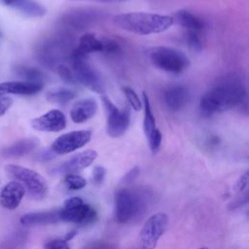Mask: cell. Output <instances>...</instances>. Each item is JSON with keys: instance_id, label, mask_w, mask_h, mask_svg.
Wrapping results in <instances>:
<instances>
[{"instance_id": "obj_1", "label": "cell", "mask_w": 249, "mask_h": 249, "mask_svg": "<svg viewBox=\"0 0 249 249\" xmlns=\"http://www.w3.org/2000/svg\"><path fill=\"white\" fill-rule=\"evenodd\" d=\"M246 100V88L235 76H228L217 82L200 98L199 110L202 116L210 117L241 105Z\"/></svg>"}, {"instance_id": "obj_2", "label": "cell", "mask_w": 249, "mask_h": 249, "mask_svg": "<svg viewBox=\"0 0 249 249\" xmlns=\"http://www.w3.org/2000/svg\"><path fill=\"white\" fill-rule=\"evenodd\" d=\"M113 21L119 28L138 35L161 33L174 23L173 17L145 12L120 14L113 18Z\"/></svg>"}, {"instance_id": "obj_3", "label": "cell", "mask_w": 249, "mask_h": 249, "mask_svg": "<svg viewBox=\"0 0 249 249\" xmlns=\"http://www.w3.org/2000/svg\"><path fill=\"white\" fill-rule=\"evenodd\" d=\"M149 57L156 68L171 74H180L191 64L183 52L165 46L153 48L149 53Z\"/></svg>"}, {"instance_id": "obj_4", "label": "cell", "mask_w": 249, "mask_h": 249, "mask_svg": "<svg viewBox=\"0 0 249 249\" xmlns=\"http://www.w3.org/2000/svg\"><path fill=\"white\" fill-rule=\"evenodd\" d=\"M7 175L19 182L27 192L28 196L33 199H42L47 196L48 185L44 177L33 169L17 165L7 164L5 166Z\"/></svg>"}, {"instance_id": "obj_5", "label": "cell", "mask_w": 249, "mask_h": 249, "mask_svg": "<svg viewBox=\"0 0 249 249\" xmlns=\"http://www.w3.org/2000/svg\"><path fill=\"white\" fill-rule=\"evenodd\" d=\"M71 69L78 81L88 89L97 93L103 92V83L96 70L87 61L86 55L81 53L77 49L73 50L70 54Z\"/></svg>"}, {"instance_id": "obj_6", "label": "cell", "mask_w": 249, "mask_h": 249, "mask_svg": "<svg viewBox=\"0 0 249 249\" xmlns=\"http://www.w3.org/2000/svg\"><path fill=\"white\" fill-rule=\"evenodd\" d=\"M167 223L168 216L162 212L156 213L148 218L139 232L137 246L133 249H155L165 231Z\"/></svg>"}, {"instance_id": "obj_7", "label": "cell", "mask_w": 249, "mask_h": 249, "mask_svg": "<svg viewBox=\"0 0 249 249\" xmlns=\"http://www.w3.org/2000/svg\"><path fill=\"white\" fill-rule=\"evenodd\" d=\"M115 202L116 219L121 224L127 223L138 216L144 205L139 194L127 189H122L117 192Z\"/></svg>"}, {"instance_id": "obj_8", "label": "cell", "mask_w": 249, "mask_h": 249, "mask_svg": "<svg viewBox=\"0 0 249 249\" xmlns=\"http://www.w3.org/2000/svg\"><path fill=\"white\" fill-rule=\"evenodd\" d=\"M59 213L60 221L79 225L89 224L96 217L95 210L79 196H71L65 199Z\"/></svg>"}, {"instance_id": "obj_9", "label": "cell", "mask_w": 249, "mask_h": 249, "mask_svg": "<svg viewBox=\"0 0 249 249\" xmlns=\"http://www.w3.org/2000/svg\"><path fill=\"white\" fill-rule=\"evenodd\" d=\"M102 102L106 111V131L110 137L122 136L130 124V110L128 107L119 109L109 97L102 96Z\"/></svg>"}, {"instance_id": "obj_10", "label": "cell", "mask_w": 249, "mask_h": 249, "mask_svg": "<svg viewBox=\"0 0 249 249\" xmlns=\"http://www.w3.org/2000/svg\"><path fill=\"white\" fill-rule=\"evenodd\" d=\"M91 138L90 130H73L58 136L52 144L53 154L64 155L84 147Z\"/></svg>"}, {"instance_id": "obj_11", "label": "cell", "mask_w": 249, "mask_h": 249, "mask_svg": "<svg viewBox=\"0 0 249 249\" xmlns=\"http://www.w3.org/2000/svg\"><path fill=\"white\" fill-rule=\"evenodd\" d=\"M143 97V108H144V118H143V130L147 138L150 150L152 153L156 154L160 147L162 135L160 129L156 125V119L153 114L149 96L145 91L142 92Z\"/></svg>"}, {"instance_id": "obj_12", "label": "cell", "mask_w": 249, "mask_h": 249, "mask_svg": "<svg viewBox=\"0 0 249 249\" xmlns=\"http://www.w3.org/2000/svg\"><path fill=\"white\" fill-rule=\"evenodd\" d=\"M33 129L43 132H58L66 126V117L58 109H52L34 118L30 123Z\"/></svg>"}, {"instance_id": "obj_13", "label": "cell", "mask_w": 249, "mask_h": 249, "mask_svg": "<svg viewBox=\"0 0 249 249\" xmlns=\"http://www.w3.org/2000/svg\"><path fill=\"white\" fill-rule=\"evenodd\" d=\"M97 158V153L94 150H86L71 157L68 160L61 163L55 168L58 173H74L89 166Z\"/></svg>"}, {"instance_id": "obj_14", "label": "cell", "mask_w": 249, "mask_h": 249, "mask_svg": "<svg viewBox=\"0 0 249 249\" xmlns=\"http://www.w3.org/2000/svg\"><path fill=\"white\" fill-rule=\"evenodd\" d=\"M24 187L18 181H10L0 192V204L8 210L16 209L25 195Z\"/></svg>"}, {"instance_id": "obj_15", "label": "cell", "mask_w": 249, "mask_h": 249, "mask_svg": "<svg viewBox=\"0 0 249 249\" xmlns=\"http://www.w3.org/2000/svg\"><path fill=\"white\" fill-rule=\"evenodd\" d=\"M97 108V101L91 96L79 99L70 110L71 120L75 124L86 123L95 115Z\"/></svg>"}, {"instance_id": "obj_16", "label": "cell", "mask_w": 249, "mask_h": 249, "mask_svg": "<svg viewBox=\"0 0 249 249\" xmlns=\"http://www.w3.org/2000/svg\"><path fill=\"white\" fill-rule=\"evenodd\" d=\"M44 88V84L27 81H14L0 83V94H19L33 95L38 93Z\"/></svg>"}, {"instance_id": "obj_17", "label": "cell", "mask_w": 249, "mask_h": 249, "mask_svg": "<svg viewBox=\"0 0 249 249\" xmlns=\"http://www.w3.org/2000/svg\"><path fill=\"white\" fill-rule=\"evenodd\" d=\"M166 107L171 112H178L188 102L189 91L185 86L174 85L169 87L163 94Z\"/></svg>"}, {"instance_id": "obj_18", "label": "cell", "mask_w": 249, "mask_h": 249, "mask_svg": "<svg viewBox=\"0 0 249 249\" xmlns=\"http://www.w3.org/2000/svg\"><path fill=\"white\" fill-rule=\"evenodd\" d=\"M60 221V213L58 210L52 211H41L26 213L20 217V224L26 227L32 226H43L54 224Z\"/></svg>"}, {"instance_id": "obj_19", "label": "cell", "mask_w": 249, "mask_h": 249, "mask_svg": "<svg viewBox=\"0 0 249 249\" xmlns=\"http://www.w3.org/2000/svg\"><path fill=\"white\" fill-rule=\"evenodd\" d=\"M6 6L12 7L26 17L42 18L47 14V9L34 0H1Z\"/></svg>"}, {"instance_id": "obj_20", "label": "cell", "mask_w": 249, "mask_h": 249, "mask_svg": "<svg viewBox=\"0 0 249 249\" xmlns=\"http://www.w3.org/2000/svg\"><path fill=\"white\" fill-rule=\"evenodd\" d=\"M38 145V140L35 138H23L14 144L5 147L1 150V156L4 158H19L32 152Z\"/></svg>"}, {"instance_id": "obj_21", "label": "cell", "mask_w": 249, "mask_h": 249, "mask_svg": "<svg viewBox=\"0 0 249 249\" xmlns=\"http://www.w3.org/2000/svg\"><path fill=\"white\" fill-rule=\"evenodd\" d=\"M174 20H176L186 31H194L200 33L204 27L203 21L187 10H179L174 14Z\"/></svg>"}, {"instance_id": "obj_22", "label": "cell", "mask_w": 249, "mask_h": 249, "mask_svg": "<svg viewBox=\"0 0 249 249\" xmlns=\"http://www.w3.org/2000/svg\"><path fill=\"white\" fill-rule=\"evenodd\" d=\"M28 241V232L17 230L0 240V249H23Z\"/></svg>"}, {"instance_id": "obj_23", "label": "cell", "mask_w": 249, "mask_h": 249, "mask_svg": "<svg viewBox=\"0 0 249 249\" xmlns=\"http://www.w3.org/2000/svg\"><path fill=\"white\" fill-rule=\"evenodd\" d=\"M76 49L85 55L92 53H99L102 52L103 49L102 40L98 39L92 33H85L80 37L79 45Z\"/></svg>"}, {"instance_id": "obj_24", "label": "cell", "mask_w": 249, "mask_h": 249, "mask_svg": "<svg viewBox=\"0 0 249 249\" xmlns=\"http://www.w3.org/2000/svg\"><path fill=\"white\" fill-rule=\"evenodd\" d=\"M77 96V92L69 88H54L51 89L46 93V99L54 104L63 105L68 102H70L72 99H74Z\"/></svg>"}, {"instance_id": "obj_25", "label": "cell", "mask_w": 249, "mask_h": 249, "mask_svg": "<svg viewBox=\"0 0 249 249\" xmlns=\"http://www.w3.org/2000/svg\"><path fill=\"white\" fill-rule=\"evenodd\" d=\"M15 72L18 76L23 78L24 81L44 84L45 75L37 68H34L31 66L19 65L15 68Z\"/></svg>"}, {"instance_id": "obj_26", "label": "cell", "mask_w": 249, "mask_h": 249, "mask_svg": "<svg viewBox=\"0 0 249 249\" xmlns=\"http://www.w3.org/2000/svg\"><path fill=\"white\" fill-rule=\"evenodd\" d=\"M123 92L125 95V98L130 107L135 111H140L143 103L138 94L129 87H123Z\"/></svg>"}, {"instance_id": "obj_27", "label": "cell", "mask_w": 249, "mask_h": 249, "mask_svg": "<svg viewBox=\"0 0 249 249\" xmlns=\"http://www.w3.org/2000/svg\"><path fill=\"white\" fill-rule=\"evenodd\" d=\"M65 184L66 186L73 191H77V190H81L84 187H86L87 181L85 178H83L80 175L74 174V173H69L65 176Z\"/></svg>"}, {"instance_id": "obj_28", "label": "cell", "mask_w": 249, "mask_h": 249, "mask_svg": "<svg viewBox=\"0 0 249 249\" xmlns=\"http://www.w3.org/2000/svg\"><path fill=\"white\" fill-rule=\"evenodd\" d=\"M186 41L190 49L194 51H201L202 50V42L200 40V36L198 32L187 31L186 32Z\"/></svg>"}, {"instance_id": "obj_29", "label": "cell", "mask_w": 249, "mask_h": 249, "mask_svg": "<svg viewBox=\"0 0 249 249\" xmlns=\"http://www.w3.org/2000/svg\"><path fill=\"white\" fill-rule=\"evenodd\" d=\"M57 72H58V75L60 76V78L65 83H68V84H71V85H74V84L78 83L72 69L69 68L68 66H66L64 64L58 65L57 66Z\"/></svg>"}, {"instance_id": "obj_30", "label": "cell", "mask_w": 249, "mask_h": 249, "mask_svg": "<svg viewBox=\"0 0 249 249\" xmlns=\"http://www.w3.org/2000/svg\"><path fill=\"white\" fill-rule=\"evenodd\" d=\"M102 45H103L102 52L108 54H117L121 51V47L118 44V42L111 39L102 40Z\"/></svg>"}, {"instance_id": "obj_31", "label": "cell", "mask_w": 249, "mask_h": 249, "mask_svg": "<svg viewBox=\"0 0 249 249\" xmlns=\"http://www.w3.org/2000/svg\"><path fill=\"white\" fill-rule=\"evenodd\" d=\"M44 249H70L68 242L62 238H54L48 241Z\"/></svg>"}, {"instance_id": "obj_32", "label": "cell", "mask_w": 249, "mask_h": 249, "mask_svg": "<svg viewBox=\"0 0 249 249\" xmlns=\"http://www.w3.org/2000/svg\"><path fill=\"white\" fill-rule=\"evenodd\" d=\"M248 185V171H245L236 181L234 185V190L238 193H242Z\"/></svg>"}, {"instance_id": "obj_33", "label": "cell", "mask_w": 249, "mask_h": 249, "mask_svg": "<svg viewBox=\"0 0 249 249\" xmlns=\"http://www.w3.org/2000/svg\"><path fill=\"white\" fill-rule=\"evenodd\" d=\"M106 170L102 166H95L92 171V181L95 184H100L105 177Z\"/></svg>"}, {"instance_id": "obj_34", "label": "cell", "mask_w": 249, "mask_h": 249, "mask_svg": "<svg viewBox=\"0 0 249 249\" xmlns=\"http://www.w3.org/2000/svg\"><path fill=\"white\" fill-rule=\"evenodd\" d=\"M13 100L6 95L0 94V116H3L11 107Z\"/></svg>"}, {"instance_id": "obj_35", "label": "cell", "mask_w": 249, "mask_h": 249, "mask_svg": "<svg viewBox=\"0 0 249 249\" xmlns=\"http://www.w3.org/2000/svg\"><path fill=\"white\" fill-rule=\"evenodd\" d=\"M139 172H140V169H139L138 166L133 167L132 169H130V170L125 174V176L124 177V182H126V183H127V182H131L132 180H134V179L138 176Z\"/></svg>"}, {"instance_id": "obj_36", "label": "cell", "mask_w": 249, "mask_h": 249, "mask_svg": "<svg viewBox=\"0 0 249 249\" xmlns=\"http://www.w3.org/2000/svg\"><path fill=\"white\" fill-rule=\"evenodd\" d=\"M72 1H85V0H72ZM92 1H98V2H103V3H117V2L125 1V0H92Z\"/></svg>"}, {"instance_id": "obj_37", "label": "cell", "mask_w": 249, "mask_h": 249, "mask_svg": "<svg viewBox=\"0 0 249 249\" xmlns=\"http://www.w3.org/2000/svg\"><path fill=\"white\" fill-rule=\"evenodd\" d=\"M74 235H76V231H71V232H68V234H66V236H65L63 239L66 240V241H69L70 239L73 238Z\"/></svg>"}, {"instance_id": "obj_38", "label": "cell", "mask_w": 249, "mask_h": 249, "mask_svg": "<svg viewBox=\"0 0 249 249\" xmlns=\"http://www.w3.org/2000/svg\"><path fill=\"white\" fill-rule=\"evenodd\" d=\"M197 249H208L207 247H200V248H197Z\"/></svg>"}]
</instances>
